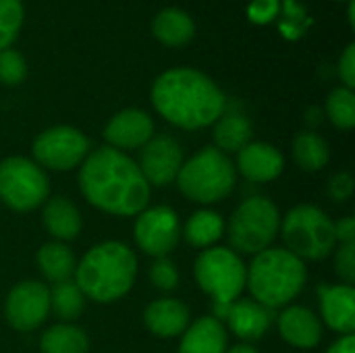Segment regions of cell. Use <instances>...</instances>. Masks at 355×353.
Here are the masks:
<instances>
[{
  "instance_id": "25",
  "label": "cell",
  "mask_w": 355,
  "mask_h": 353,
  "mask_svg": "<svg viewBox=\"0 0 355 353\" xmlns=\"http://www.w3.org/2000/svg\"><path fill=\"white\" fill-rule=\"evenodd\" d=\"M252 123L248 117L239 114V112H225L216 123H214V148L220 150L223 154H231V152H239L243 146H248L252 141Z\"/></svg>"
},
{
  "instance_id": "12",
  "label": "cell",
  "mask_w": 355,
  "mask_h": 353,
  "mask_svg": "<svg viewBox=\"0 0 355 353\" xmlns=\"http://www.w3.org/2000/svg\"><path fill=\"white\" fill-rule=\"evenodd\" d=\"M50 316V289L40 281L12 285L4 302V318L19 333L40 329Z\"/></svg>"
},
{
  "instance_id": "35",
  "label": "cell",
  "mask_w": 355,
  "mask_h": 353,
  "mask_svg": "<svg viewBox=\"0 0 355 353\" xmlns=\"http://www.w3.org/2000/svg\"><path fill=\"white\" fill-rule=\"evenodd\" d=\"M339 75L343 81V87H355V44H349L339 60Z\"/></svg>"
},
{
  "instance_id": "9",
  "label": "cell",
  "mask_w": 355,
  "mask_h": 353,
  "mask_svg": "<svg viewBox=\"0 0 355 353\" xmlns=\"http://www.w3.org/2000/svg\"><path fill=\"white\" fill-rule=\"evenodd\" d=\"M50 198L46 171L25 156H8L0 162V202L15 212H31Z\"/></svg>"
},
{
  "instance_id": "8",
  "label": "cell",
  "mask_w": 355,
  "mask_h": 353,
  "mask_svg": "<svg viewBox=\"0 0 355 353\" xmlns=\"http://www.w3.org/2000/svg\"><path fill=\"white\" fill-rule=\"evenodd\" d=\"M248 266L241 256L231 248H208L202 250L193 262V277L198 287L212 298L214 306H229L245 289Z\"/></svg>"
},
{
  "instance_id": "37",
  "label": "cell",
  "mask_w": 355,
  "mask_h": 353,
  "mask_svg": "<svg viewBox=\"0 0 355 353\" xmlns=\"http://www.w3.org/2000/svg\"><path fill=\"white\" fill-rule=\"evenodd\" d=\"M335 237H337V246L339 243H355L354 216H343L335 223Z\"/></svg>"
},
{
  "instance_id": "7",
  "label": "cell",
  "mask_w": 355,
  "mask_h": 353,
  "mask_svg": "<svg viewBox=\"0 0 355 353\" xmlns=\"http://www.w3.org/2000/svg\"><path fill=\"white\" fill-rule=\"evenodd\" d=\"M281 229V212L266 196L243 200L225 223L229 246L239 256H256L272 248Z\"/></svg>"
},
{
  "instance_id": "15",
  "label": "cell",
  "mask_w": 355,
  "mask_h": 353,
  "mask_svg": "<svg viewBox=\"0 0 355 353\" xmlns=\"http://www.w3.org/2000/svg\"><path fill=\"white\" fill-rule=\"evenodd\" d=\"M154 137V121L139 108H125L116 112L104 127L106 146L114 150H139Z\"/></svg>"
},
{
  "instance_id": "21",
  "label": "cell",
  "mask_w": 355,
  "mask_h": 353,
  "mask_svg": "<svg viewBox=\"0 0 355 353\" xmlns=\"http://www.w3.org/2000/svg\"><path fill=\"white\" fill-rule=\"evenodd\" d=\"M229 347V333L214 316H202L185 329L177 353H225Z\"/></svg>"
},
{
  "instance_id": "27",
  "label": "cell",
  "mask_w": 355,
  "mask_h": 353,
  "mask_svg": "<svg viewBox=\"0 0 355 353\" xmlns=\"http://www.w3.org/2000/svg\"><path fill=\"white\" fill-rule=\"evenodd\" d=\"M293 160L306 173L322 171L331 160V148L316 131H300L293 139Z\"/></svg>"
},
{
  "instance_id": "14",
  "label": "cell",
  "mask_w": 355,
  "mask_h": 353,
  "mask_svg": "<svg viewBox=\"0 0 355 353\" xmlns=\"http://www.w3.org/2000/svg\"><path fill=\"white\" fill-rule=\"evenodd\" d=\"M214 318L227 322V331H231L243 343L260 341L270 325H272V310L260 306L254 300H235L229 306H214Z\"/></svg>"
},
{
  "instance_id": "6",
  "label": "cell",
  "mask_w": 355,
  "mask_h": 353,
  "mask_svg": "<svg viewBox=\"0 0 355 353\" xmlns=\"http://www.w3.org/2000/svg\"><path fill=\"white\" fill-rule=\"evenodd\" d=\"M279 235L289 250L300 260L318 262L333 256L337 248L335 221L312 204H297L285 216H281Z\"/></svg>"
},
{
  "instance_id": "20",
  "label": "cell",
  "mask_w": 355,
  "mask_h": 353,
  "mask_svg": "<svg viewBox=\"0 0 355 353\" xmlns=\"http://www.w3.org/2000/svg\"><path fill=\"white\" fill-rule=\"evenodd\" d=\"M42 223H44V229L48 231V235L60 243L77 239L83 229L81 212L64 196H54L44 202Z\"/></svg>"
},
{
  "instance_id": "28",
  "label": "cell",
  "mask_w": 355,
  "mask_h": 353,
  "mask_svg": "<svg viewBox=\"0 0 355 353\" xmlns=\"http://www.w3.org/2000/svg\"><path fill=\"white\" fill-rule=\"evenodd\" d=\"M83 310H85V295L73 279L52 285L50 312H54V316L60 322H75L83 314Z\"/></svg>"
},
{
  "instance_id": "4",
  "label": "cell",
  "mask_w": 355,
  "mask_h": 353,
  "mask_svg": "<svg viewBox=\"0 0 355 353\" xmlns=\"http://www.w3.org/2000/svg\"><path fill=\"white\" fill-rule=\"evenodd\" d=\"M306 281L308 268L304 260L285 248H268L252 258L245 275V289L260 306L283 310L304 291Z\"/></svg>"
},
{
  "instance_id": "11",
  "label": "cell",
  "mask_w": 355,
  "mask_h": 353,
  "mask_svg": "<svg viewBox=\"0 0 355 353\" xmlns=\"http://www.w3.org/2000/svg\"><path fill=\"white\" fill-rule=\"evenodd\" d=\"M137 248L152 258H168L181 239V221L171 206H152L137 214L133 225Z\"/></svg>"
},
{
  "instance_id": "10",
  "label": "cell",
  "mask_w": 355,
  "mask_h": 353,
  "mask_svg": "<svg viewBox=\"0 0 355 353\" xmlns=\"http://www.w3.org/2000/svg\"><path fill=\"white\" fill-rule=\"evenodd\" d=\"M89 154V139L71 125H56L42 131L31 144V160L44 171L69 173L79 169Z\"/></svg>"
},
{
  "instance_id": "22",
  "label": "cell",
  "mask_w": 355,
  "mask_h": 353,
  "mask_svg": "<svg viewBox=\"0 0 355 353\" xmlns=\"http://www.w3.org/2000/svg\"><path fill=\"white\" fill-rule=\"evenodd\" d=\"M35 262H37V270L42 273V277L52 285L71 281L75 277L77 260L67 243H60V241L44 243L37 250Z\"/></svg>"
},
{
  "instance_id": "26",
  "label": "cell",
  "mask_w": 355,
  "mask_h": 353,
  "mask_svg": "<svg viewBox=\"0 0 355 353\" xmlns=\"http://www.w3.org/2000/svg\"><path fill=\"white\" fill-rule=\"evenodd\" d=\"M42 353H87L89 339L75 322H58L46 329L40 337Z\"/></svg>"
},
{
  "instance_id": "30",
  "label": "cell",
  "mask_w": 355,
  "mask_h": 353,
  "mask_svg": "<svg viewBox=\"0 0 355 353\" xmlns=\"http://www.w3.org/2000/svg\"><path fill=\"white\" fill-rule=\"evenodd\" d=\"M23 25L21 0H0V50H6Z\"/></svg>"
},
{
  "instance_id": "29",
  "label": "cell",
  "mask_w": 355,
  "mask_h": 353,
  "mask_svg": "<svg viewBox=\"0 0 355 353\" xmlns=\"http://www.w3.org/2000/svg\"><path fill=\"white\" fill-rule=\"evenodd\" d=\"M327 117L341 129L349 131L355 125V94L349 87H335L327 98Z\"/></svg>"
},
{
  "instance_id": "3",
  "label": "cell",
  "mask_w": 355,
  "mask_h": 353,
  "mask_svg": "<svg viewBox=\"0 0 355 353\" xmlns=\"http://www.w3.org/2000/svg\"><path fill=\"white\" fill-rule=\"evenodd\" d=\"M137 279L135 252L116 239H108L89 248L77 262L73 281L85 300L96 304H114L125 298Z\"/></svg>"
},
{
  "instance_id": "13",
  "label": "cell",
  "mask_w": 355,
  "mask_h": 353,
  "mask_svg": "<svg viewBox=\"0 0 355 353\" xmlns=\"http://www.w3.org/2000/svg\"><path fill=\"white\" fill-rule=\"evenodd\" d=\"M137 166L150 187L171 185L183 166V148L171 135H154L144 148H139Z\"/></svg>"
},
{
  "instance_id": "32",
  "label": "cell",
  "mask_w": 355,
  "mask_h": 353,
  "mask_svg": "<svg viewBox=\"0 0 355 353\" xmlns=\"http://www.w3.org/2000/svg\"><path fill=\"white\" fill-rule=\"evenodd\" d=\"M150 283L160 289V291H175L179 287V281H181V275H179V268L173 260L168 258H154L152 266H150Z\"/></svg>"
},
{
  "instance_id": "18",
  "label": "cell",
  "mask_w": 355,
  "mask_h": 353,
  "mask_svg": "<svg viewBox=\"0 0 355 353\" xmlns=\"http://www.w3.org/2000/svg\"><path fill=\"white\" fill-rule=\"evenodd\" d=\"M279 335L295 350H314L322 341V322L318 314L304 306H285L277 318Z\"/></svg>"
},
{
  "instance_id": "2",
  "label": "cell",
  "mask_w": 355,
  "mask_h": 353,
  "mask_svg": "<svg viewBox=\"0 0 355 353\" xmlns=\"http://www.w3.org/2000/svg\"><path fill=\"white\" fill-rule=\"evenodd\" d=\"M150 100L164 121L185 131L214 125L227 108L223 89L206 73L187 67L168 69L158 75Z\"/></svg>"
},
{
  "instance_id": "1",
  "label": "cell",
  "mask_w": 355,
  "mask_h": 353,
  "mask_svg": "<svg viewBox=\"0 0 355 353\" xmlns=\"http://www.w3.org/2000/svg\"><path fill=\"white\" fill-rule=\"evenodd\" d=\"M81 196L110 216H137L152 198L137 162L121 150L102 146L87 154L79 166Z\"/></svg>"
},
{
  "instance_id": "24",
  "label": "cell",
  "mask_w": 355,
  "mask_h": 353,
  "mask_svg": "<svg viewBox=\"0 0 355 353\" xmlns=\"http://www.w3.org/2000/svg\"><path fill=\"white\" fill-rule=\"evenodd\" d=\"M152 33L164 46H185L196 33V23L181 8H164L154 17Z\"/></svg>"
},
{
  "instance_id": "39",
  "label": "cell",
  "mask_w": 355,
  "mask_h": 353,
  "mask_svg": "<svg viewBox=\"0 0 355 353\" xmlns=\"http://www.w3.org/2000/svg\"><path fill=\"white\" fill-rule=\"evenodd\" d=\"M225 353H260L252 343H239V345H235V347H227V352Z\"/></svg>"
},
{
  "instance_id": "33",
  "label": "cell",
  "mask_w": 355,
  "mask_h": 353,
  "mask_svg": "<svg viewBox=\"0 0 355 353\" xmlns=\"http://www.w3.org/2000/svg\"><path fill=\"white\" fill-rule=\"evenodd\" d=\"M335 256V273L343 281V285L355 283V243H339L333 252Z\"/></svg>"
},
{
  "instance_id": "36",
  "label": "cell",
  "mask_w": 355,
  "mask_h": 353,
  "mask_svg": "<svg viewBox=\"0 0 355 353\" xmlns=\"http://www.w3.org/2000/svg\"><path fill=\"white\" fill-rule=\"evenodd\" d=\"M279 0H254L250 6V17L258 23H266L275 17Z\"/></svg>"
},
{
  "instance_id": "17",
  "label": "cell",
  "mask_w": 355,
  "mask_h": 353,
  "mask_svg": "<svg viewBox=\"0 0 355 353\" xmlns=\"http://www.w3.org/2000/svg\"><path fill=\"white\" fill-rule=\"evenodd\" d=\"M320 322L331 331L343 335H354L355 331V291L352 285H320L318 287Z\"/></svg>"
},
{
  "instance_id": "5",
  "label": "cell",
  "mask_w": 355,
  "mask_h": 353,
  "mask_svg": "<svg viewBox=\"0 0 355 353\" xmlns=\"http://www.w3.org/2000/svg\"><path fill=\"white\" fill-rule=\"evenodd\" d=\"M175 181L187 200L200 206H212L233 193L237 185V171L227 154L214 146H206L189 160H183Z\"/></svg>"
},
{
  "instance_id": "19",
  "label": "cell",
  "mask_w": 355,
  "mask_h": 353,
  "mask_svg": "<svg viewBox=\"0 0 355 353\" xmlns=\"http://www.w3.org/2000/svg\"><path fill=\"white\" fill-rule=\"evenodd\" d=\"M191 322L189 308L175 298H160L146 306L144 325L158 339H175L185 333Z\"/></svg>"
},
{
  "instance_id": "38",
  "label": "cell",
  "mask_w": 355,
  "mask_h": 353,
  "mask_svg": "<svg viewBox=\"0 0 355 353\" xmlns=\"http://www.w3.org/2000/svg\"><path fill=\"white\" fill-rule=\"evenodd\" d=\"M327 353H355V337L354 335H343L339 337L329 350Z\"/></svg>"
},
{
  "instance_id": "31",
  "label": "cell",
  "mask_w": 355,
  "mask_h": 353,
  "mask_svg": "<svg viewBox=\"0 0 355 353\" xmlns=\"http://www.w3.org/2000/svg\"><path fill=\"white\" fill-rule=\"evenodd\" d=\"M27 77V62L21 52L6 48L0 50V83L19 85Z\"/></svg>"
},
{
  "instance_id": "34",
  "label": "cell",
  "mask_w": 355,
  "mask_h": 353,
  "mask_svg": "<svg viewBox=\"0 0 355 353\" xmlns=\"http://www.w3.org/2000/svg\"><path fill=\"white\" fill-rule=\"evenodd\" d=\"M354 189L355 181L352 173H347V171L335 173L329 179V196H331L333 202H347L354 196Z\"/></svg>"
},
{
  "instance_id": "23",
  "label": "cell",
  "mask_w": 355,
  "mask_h": 353,
  "mask_svg": "<svg viewBox=\"0 0 355 353\" xmlns=\"http://www.w3.org/2000/svg\"><path fill=\"white\" fill-rule=\"evenodd\" d=\"M223 235H225V218L210 208L196 210L181 227V237H185V241L198 250L214 248Z\"/></svg>"
},
{
  "instance_id": "16",
  "label": "cell",
  "mask_w": 355,
  "mask_h": 353,
  "mask_svg": "<svg viewBox=\"0 0 355 353\" xmlns=\"http://www.w3.org/2000/svg\"><path fill=\"white\" fill-rule=\"evenodd\" d=\"M235 171L250 183H270L285 171V156L266 141H250L237 152Z\"/></svg>"
}]
</instances>
